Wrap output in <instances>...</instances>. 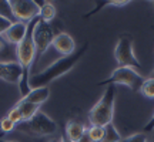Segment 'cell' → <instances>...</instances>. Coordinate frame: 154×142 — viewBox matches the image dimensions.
<instances>
[{"label": "cell", "mask_w": 154, "mask_h": 142, "mask_svg": "<svg viewBox=\"0 0 154 142\" xmlns=\"http://www.w3.org/2000/svg\"><path fill=\"white\" fill-rule=\"evenodd\" d=\"M144 78L137 70H134L131 67H117L111 75L109 78H106L103 81H100L97 85H116V84H121V85H126L128 87L131 91H140L143 87Z\"/></svg>", "instance_id": "3957f363"}, {"label": "cell", "mask_w": 154, "mask_h": 142, "mask_svg": "<svg viewBox=\"0 0 154 142\" xmlns=\"http://www.w3.org/2000/svg\"><path fill=\"white\" fill-rule=\"evenodd\" d=\"M16 47L9 44L3 37H0V63H16Z\"/></svg>", "instance_id": "4fadbf2b"}, {"label": "cell", "mask_w": 154, "mask_h": 142, "mask_svg": "<svg viewBox=\"0 0 154 142\" xmlns=\"http://www.w3.org/2000/svg\"><path fill=\"white\" fill-rule=\"evenodd\" d=\"M140 93L143 94V95H146V97H149V98H154V80L153 78L144 80L143 87L140 90Z\"/></svg>", "instance_id": "d6986e66"}, {"label": "cell", "mask_w": 154, "mask_h": 142, "mask_svg": "<svg viewBox=\"0 0 154 142\" xmlns=\"http://www.w3.org/2000/svg\"><path fill=\"white\" fill-rule=\"evenodd\" d=\"M16 128V125L11 122L7 117H5L3 120L0 121V131H2V134L5 135V134H7V132H11L13 129Z\"/></svg>", "instance_id": "44dd1931"}, {"label": "cell", "mask_w": 154, "mask_h": 142, "mask_svg": "<svg viewBox=\"0 0 154 142\" xmlns=\"http://www.w3.org/2000/svg\"><path fill=\"white\" fill-rule=\"evenodd\" d=\"M79 142H93V141H91V138H90V135H88L87 129H86V132L83 134V137L80 138V141H79Z\"/></svg>", "instance_id": "d4e9b609"}, {"label": "cell", "mask_w": 154, "mask_h": 142, "mask_svg": "<svg viewBox=\"0 0 154 142\" xmlns=\"http://www.w3.org/2000/svg\"><path fill=\"white\" fill-rule=\"evenodd\" d=\"M0 16H3L7 20H10L11 23L17 22L16 19H14L13 10H11V7H10V1H7V0H2L0 1Z\"/></svg>", "instance_id": "e0dca14e"}, {"label": "cell", "mask_w": 154, "mask_h": 142, "mask_svg": "<svg viewBox=\"0 0 154 142\" xmlns=\"http://www.w3.org/2000/svg\"><path fill=\"white\" fill-rule=\"evenodd\" d=\"M10 7L17 22L29 23L38 17L40 7L34 0H10Z\"/></svg>", "instance_id": "52a82bcc"}, {"label": "cell", "mask_w": 154, "mask_h": 142, "mask_svg": "<svg viewBox=\"0 0 154 142\" xmlns=\"http://www.w3.org/2000/svg\"><path fill=\"white\" fill-rule=\"evenodd\" d=\"M50 97V90L49 87H40V88H32V91L23 97V101L26 102H30V104H34V105H42L44 104Z\"/></svg>", "instance_id": "8fae6325"}, {"label": "cell", "mask_w": 154, "mask_h": 142, "mask_svg": "<svg viewBox=\"0 0 154 142\" xmlns=\"http://www.w3.org/2000/svg\"><path fill=\"white\" fill-rule=\"evenodd\" d=\"M127 3H130V1H109L110 6H124Z\"/></svg>", "instance_id": "484cf974"}, {"label": "cell", "mask_w": 154, "mask_h": 142, "mask_svg": "<svg viewBox=\"0 0 154 142\" xmlns=\"http://www.w3.org/2000/svg\"><path fill=\"white\" fill-rule=\"evenodd\" d=\"M40 7V14L38 17L46 23H50L53 19L56 17L57 14V10H56V7L53 3H49V1H36Z\"/></svg>", "instance_id": "9a60e30c"}, {"label": "cell", "mask_w": 154, "mask_h": 142, "mask_svg": "<svg viewBox=\"0 0 154 142\" xmlns=\"http://www.w3.org/2000/svg\"><path fill=\"white\" fill-rule=\"evenodd\" d=\"M114 101H116V87L107 85L106 91L100 99L88 111V121L91 125L106 126L113 122L114 117Z\"/></svg>", "instance_id": "7a4b0ae2"}, {"label": "cell", "mask_w": 154, "mask_h": 142, "mask_svg": "<svg viewBox=\"0 0 154 142\" xmlns=\"http://www.w3.org/2000/svg\"><path fill=\"white\" fill-rule=\"evenodd\" d=\"M19 128L23 132H26L32 137H50L57 132V124L50 118L47 114H44L42 111H38L32 120L19 124Z\"/></svg>", "instance_id": "277c9868"}, {"label": "cell", "mask_w": 154, "mask_h": 142, "mask_svg": "<svg viewBox=\"0 0 154 142\" xmlns=\"http://www.w3.org/2000/svg\"><path fill=\"white\" fill-rule=\"evenodd\" d=\"M88 49V43L83 44L79 50H76L72 55H67V57H61L59 60H56L51 66H49L46 70H43L42 72L33 74L30 75V87L32 88H40V87H47L51 81H54L57 78H60L61 75L67 74L69 71H72L74 68L79 61L82 60V57L86 54V51Z\"/></svg>", "instance_id": "6da1fadb"}, {"label": "cell", "mask_w": 154, "mask_h": 142, "mask_svg": "<svg viewBox=\"0 0 154 142\" xmlns=\"http://www.w3.org/2000/svg\"><path fill=\"white\" fill-rule=\"evenodd\" d=\"M26 31H27V23H22V22H16L13 23L9 30L6 31L2 37L5 38L6 41L11 46L17 47L19 44L22 43V40L26 36Z\"/></svg>", "instance_id": "30bf717a"}, {"label": "cell", "mask_w": 154, "mask_h": 142, "mask_svg": "<svg viewBox=\"0 0 154 142\" xmlns=\"http://www.w3.org/2000/svg\"><path fill=\"white\" fill-rule=\"evenodd\" d=\"M6 117H7V118H9V120H10L16 126L19 125V124H22V115H20V111L17 109L16 105H14V107H13L9 112H7V115H6Z\"/></svg>", "instance_id": "ffe728a7"}, {"label": "cell", "mask_w": 154, "mask_h": 142, "mask_svg": "<svg viewBox=\"0 0 154 142\" xmlns=\"http://www.w3.org/2000/svg\"><path fill=\"white\" fill-rule=\"evenodd\" d=\"M49 142H60V139H50Z\"/></svg>", "instance_id": "83f0119b"}, {"label": "cell", "mask_w": 154, "mask_h": 142, "mask_svg": "<svg viewBox=\"0 0 154 142\" xmlns=\"http://www.w3.org/2000/svg\"><path fill=\"white\" fill-rule=\"evenodd\" d=\"M86 126L83 125L82 122H79V121H69L66 124V129H64V134L67 135L69 139H72L73 142H79L80 141V138L83 137V134L86 132Z\"/></svg>", "instance_id": "7c38bea8"}, {"label": "cell", "mask_w": 154, "mask_h": 142, "mask_svg": "<svg viewBox=\"0 0 154 142\" xmlns=\"http://www.w3.org/2000/svg\"><path fill=\"white\" fill-rule=\"evenodd\" d=\"M17 109L20 111V115H22V122H26V121L32 120L34 115L40 111V105H34L30 104V102H26L23 99H19L16 102Z\"/></svg>", "instance_id": "5bb4252c"}, {"label": "cell", "mask_w": 154, "mask_h": 142, "mask_svg": "<svg viewBox=\"0 0 154 142\" xmlns=\"http://www.w3.org/2000/svg\"><path fill=\"white\" fill-rule=\"evenodd\" d=\"M121 141H123V138H121L120 132L117 131V128L114 126L113 122L104 126V135H103V139L100 142H121Z\"/></svg>", "instance_id": "2e32d148"}, {"label": "cell", "mask_w": 154, "mask_h": 142, "mask_svg": "<svg viewBox=\"0 0 154 142\" xmlns=\"http://www.w3.org/2000/svg\"><path fill=\"white\" fill-rule=\"evenodd\" d=\"M121 142H147V137H146V134L137 132V134H133L130 137H127L126 139H123Z\"/></svg>", "instance_id": "7402d4cb"}, {"label": "cell", "mask_w": 154, "mask_h": 142, "mask_svg": "<svg viewBox=\"0 0 154 142\" xmlns=\"http://www.w3.org/2000/svg\"><path fill=\"white\" fill-rule=\"evenodd\" d=\"M60 142H73V141H72V139H69V138H67L66 134H63V135H61V138H60Z\"/></svg>", "instance_id": "4316f807"}, {"label": "cell", "mask_w": 154, "mask_h": 142, "mask_svg": "<svg viewBox=\"0 0 154 142\" xmlns=\"http://www.w3.org/2000/svg\"><path fill=\"white\" fill-rule=\"evenodd\" d=\"M51 46L56 49L57 53H60L63 57L72 55L76 51V41L73 40V37L67 33H57L53 38Z\"/></svg>", "instance_id": "ba28073f"}, {"label": "cell", "mask_w": 154, "mask_h": 142, "mask_svg": "<svg viewBox=\"0 0 154 142\" xmlns=\"http://www.w3.org/2000/svg\"><path fill=\"white\" fill-rule=\"evenodd\" d=\"M153 129H154V112H153V117L150 118V121L144 126V132H151Z\"/></svg>", "instance_id": "cb8c5ba5"}, {"label": "cell", "mask_w": 154, "mask_h": 142, "mask_svg": "<svg viewBox=\"0 0 154 142\" xmlns=\"http://www.w3.org/2000/svg\"><path fill=\"white\" fill-rule=\"evenodd\" d=\"M13 23L10 22V20H7V19H5L3 16H0V37L3 36V34L9 30V27H10Z\"/></svg>", "instance_id": "603a6c76"}, {"label": "cell", "mask_w": 154, "mask_h": 142, "mask_svg": "<svg viewBox=\"0 0 154 142\" xmlns=\"http://www.w3.org/2000/svg\"><path fill=\"white\" fill-rule=\"evenodd\" d=\"M23 68L19 63H0V80L10 84H19Z\"/></svg>", "instance_id": "9c48e42d"}, {"label": "cell", "mask_w": 154, "mask_h": 142, "mask_svg": "<svg viewBox=\"0 0 154 142\" xmlns=\"http://www.w3.org/2000/svg\"><path fill=\"white\" fill-rule=\"evenodd\" d=\"M54 31L53 27L50 26V23L43 22L42 19L38 20L37 26L34 28L33 33V40H34V46H36V58L34 61L38 60L42 55L47 51L51 43H53V38H54Z\"/></svg>", "instance_id": "8992f818"}, {"label": "cell", "mask_w": 154, "mask_h": 142, "mask_svg": "<svg viewBox=\"0 0 154 142\" xmlns=\"http://www.w3.org/2000/svg\"><path fill=\"white\" fill-rule=\"evenodd\" d=\"M0 142H16V141H5V139H2Z\"/></svg>", "instance_id": "f1b7e54d"}, {"label": "cell", "mask_w": 154, "mask_h": 142, "mask_svg": "<svg viewBox=\"0 0 154 142\" xmlns=\"http://www.w3.org/2000/svg\"><path fill=\"white\" fill-rule=\"evenodd\" d=\"M150 78H153V80H154V71L151 72V75H150Z\"/></svg>", "instance_id": "f546056e"}, {"label": "cell", "mask_w": 154, "mask_h": 142, "mask_svg": "<svg viewBox=\"0 0 154 142\" xmlns=\"http://www.w3.org/2000/svg\"><path fill=\"white\" fill-rule=\"evenodd\" d=\"M114 58L119 67H131L134 70L141 68L140 61L137 60V57L134 54L133 37L130 34H123L119 37V41L114 49Z\"/></svg>", "instance_id": "5b68a950"}, {"label": "cell", "mask_w": 154, "mask_h": 142, "mask_svg": "<svg viewBox=\"0 0 154 142\" xmlns=\"http://www.w3.org/2000/svg\"><path fill=\"white\" fill-rule=\"evenodd\" d=\"M87 132L93 142H100L103 139V135H104V126L91 125L90 128H87Z\"/></svg>", "instance_id": "ac0fdd59"}]
</instances>
